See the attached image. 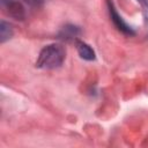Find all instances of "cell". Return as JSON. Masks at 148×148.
<instances>
[{"mask_svg":"<svg viewBox=\"0 0 148 148\" xmlns=\"http://www.w3.org/2000/svg\"><path fill=\"white\" fill-rule=\"evenodd\" d=\"M66 58V50L61 44H49L44 46L36 60V67L40 69H56L60 67Z\"/></svg>","mask_w":148,"mask_h":148,"instance_id":"6da1fadb","label":"cell"},{"mask_svg":"<svg viewBox=\"0 0 148 148\" xmlns=\"http://www.w3.org/2000/svg\"><path fill=\"white\" fill-rule=\"evenodd\" d=\"M106 3H108V9H109V14H110L111 21L113 22L114 27H116L120 32H123V34L126 35V36H134V35H135V31H134V30L123 20V17L118 14V12H117V9H116L113 2H112L111 0H108Z\"/></svg>","mask_w":148,"mask_h":148,"instance_id":"7a4b0ae2","label":"cell"},{"mask_svg":"<svg viewBox=\"0 0 148 148\" xmlns=\"http://www.w3.org/2000/svg\"><path fill=\"white\" fill-rule=\"evenodd\" d=\"M75 46H76V50H77L79 56L83 60H87V61L95 60L96 54H95V51L91 49L90 45H88L87 43H84V42H82L80 39H76L75 40Z\"/></svg>","mask_w":148,"mask_h":148,"instance_id":"3957f363","label":"cell"},{"mask_svg":"<svg viewBox=\"0 0 148 148\" xmlns=\"http://www.w3.org/2000/svg\"><path fill=\"white\" fill-rule=\"evenodd\" d=\"M81 34V30L79 27L73 25V24H66L61 28L59 32V38L62 40H76L79 35Z\"/></svg>","mask_w":148,"mask_h":148,"instance_id":"277c9868","label":"cell"},{"mask_svg":"<svg viewBox=\"0 0 148 148\" xmlns=\"http://www.w3.org/2000/svg\"><path fill=\"white\" fill-rule=\"evenodd\" d=\"M13 34L14 31H13L12 24L2 20L0 22V43H5L8 39H10Z\"/></svg>","mask_w":148,"mask_h":148,"instance_id":"5b68a950","label":"cell"},{"mask_svg":"<svg viewBox=\"0 0 148 148\" xmlns=\"http://www.w3.org/2000/svg\"><path fill=\"white\" fill-rule=\"evenodd\" d=\"M7 8L9 9V14L13 16V17H15V18H20V20H22V18H24V15H25V13H24V8H23V6L21 5V3H18L17 1H14V2H10L9 5H7Z\"/></svg>","mask_w":148,"mask_h":148,"instance_id":"8992f818","label":"cell"},{"mask_svg":"<svg viewBox=\"0 0 148 148\" xmlns=\"http://www.w3.org/2000/svg\"><path fill=\"white\" fill-rule=\"evenodd\" d=\"M141 6H142V14H143V20H145V24L148 31V0H138Z\"/></svg>","mask_w":148,"mask_h":148,"instance_id":"52a82bcc","label":"cell"},{"mask_svg":"<svg viewBox=\"0 0 148 148\" xmlns=\"http://www.w3.org/2000/svg\"><path fill=\"white\" fill-rule=\"evenodd\" d=\"M27 2H29L31 6H38L39 3L43 2V0H27Z\"/></svg>","mask_w":148,"mask_h":148,"instance_id":"ba28073f","label":"cell"},{"mask_svg":"<svg viewBox=\"0 0 148 148\" xmlns=\"http://www.w3.org/2000/svg\"><path fill=\"white\" fill-rule=\"evenodd\" d=\"M14 1H16V0H1V3H2V6H7V5H9L10 2H14Z\"/></svg>","mask_w":148,"mask_h":148,"instance_id":"9c48e42d","label":"cell"}]
</instances>
